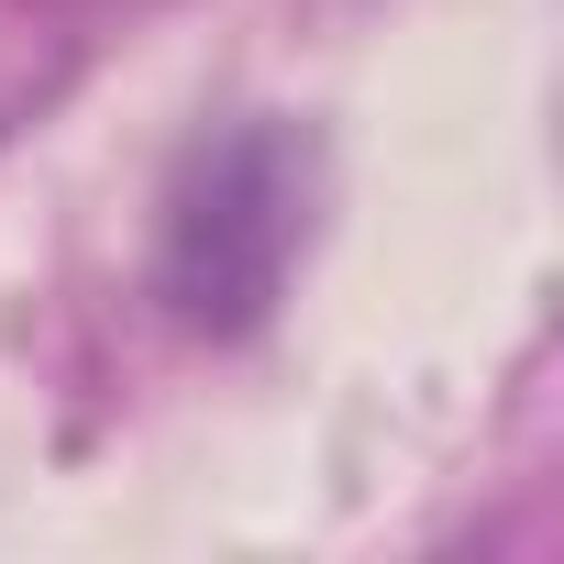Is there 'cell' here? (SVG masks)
I'll return each instance as SVG.
<instances>
[{
  "label": "cell",
  "instance_id": "obj_2",
  "mask_svg": "<svg viewBox=\"0 0 564 564\" xmlns=\"http://www.w3.org/2000/svg\"><path fill=\"white\" fill-rule=\"evenodd\" d=\"M89 67V0H0V144Z\"/></svg>",
  "mask_w": 564,
  "mask_h": 564
},
{
  "label": "cell",
  "instance_id": "obj_1",
  "mask_svg": "<svg viewBox=\"0 0 564 564\" xmlns=\"http://www.w3.org/2000/svg\"><path fill=\"white\" fill-rule=\"evenodd\" d=\"M300 155L289 133H232L199 144L177 199H166V311L199 333H232L276 300V276L300 254Z\"/></svg>",
  "mask_w": 564,
  "mask_h": 564
}]
</instances>
